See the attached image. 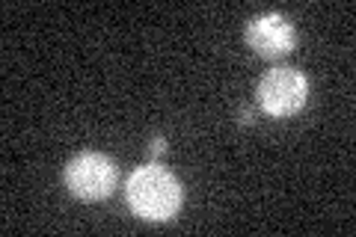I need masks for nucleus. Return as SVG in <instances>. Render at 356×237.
Wrapping results in <instances>:
<instances>
[{"label": "nucleus", "instance_id": "f257e3e1", "mask_svg": "<svg viewBox=\"0 0 356 237\" xmlns=\"http://www.w3.org/2000/svg\"><path fill=\"white\" fill-rule=\"evenodd\" d=\"M128 205L146 220H170L181 205V184L158 163H146L128 178Z\"/></svg>", "mask_w": 356, "mask_h": 237}, {"label": "nucleus", "instance_id": "f03ea898", "mask_svg": "<svg viewBox=\"0 0 356 237\" xmlns=\"http://www.w3.org/2000/svg\"><path fill=\"white\" fill-rule=\"evenodd\" d=\"M65 184L77 199H104L116 187V163L107 154L83 152L65 166Z\"/></svg>", "mask_w": 356, "mask_h": 237}, {"label": "nucleus", "instance_id": "7ed1b4c3", "mask_svg": "<svg viewBox=\"0 0 356 237\" xmlns=\"http://www.w3.org/2000/svg\"><path fill=\"white\" fill-rule=\"evenodd\" d=\"M309 83L297 69H270L259 83V101L270 116H288L306 104Z\"/></svg>", "mask_w": 356, "mask_h": 237}, {"label": "nucleus", "instance_id": "20e7f679", "mask_svg": "<svg viewBox=\"0 0 356 237\" xmlns=\"http://www.w3.org/2000/svg\"><path fill=\"white\" fill-rule=\"evenodd\" d=\"M247 39L261 56H280V54L291 51L294 27H291V21L280 13H264V15H255L250 21Z\"/></svg>", "mask_w": 356, "mask_h": 237}, {"label": "nucleus", "instance_id": "39448f33", "mask_svg": "<svg viewBox=\"0 0 356 237\" xmlns=\"http://www.w3.org/2000/svg\"><path fill=\"white\" fill-rule=\"evenodd\" d=\"M163 149H166V142H163L161 137H158V140H152V142H149V152H152V154H161Z\"/></svg>", "mask_w": 356, "mask_h": 237}]
</instances>
